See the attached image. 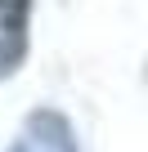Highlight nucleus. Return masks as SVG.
<instances>
[{"label": "nucleus", "mask_w": 148, "mask_h": 152, "mask_svg": "<svg viewBox=\"0 0 148 152\" xmlns=\"http://www.w3.org/2000/svg\"><path fill=\"white\" fill-rule=\"evenodd\" d=\"M9 152H77V139H72V125L58 112H32L18 130V139L9 143Z\"/></svg>", "instance_id": "1"}, {"label": "nucleus", "mask_w": 148, "mask_h": 152, "mask_svg": "<svg viewBox=\"0 0 148 152\" xmlns=\"http://www.w3.org/2000/svg\"><path fill=\"white\" fill-rule=\"evenodd\" d=\"M27 23H32V0H0V81L18 72L27 58Z\"/></svg>", "instance_id": "2"}]
</instances>
